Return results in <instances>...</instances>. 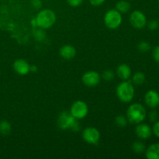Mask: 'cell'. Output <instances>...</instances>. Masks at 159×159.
<instances>
[{"label":"cell","mask_w":159,"mask_h":159,"mask_svg":"<svg viewBox=\"0 0 159 159\" xmlns=\"http://www.w3.org/2000/svg\"><path fill=\"white\" fill-rule=\"evenodd\" d=\"M57 20L56 14L52 9H44L37 13L35 19L36 25L43 30L49 29L54 25Z\"/></svg>","instance_id":"1"},{"label":"cell","mask_w":159,"mask_h":159,"mask_svg":"<svg viewBox=\"0 0 159 159\" xmlns=\"http://www.w3.org/2000/svg\"><path fill=\"white\" fill-rule=\"evenodd\" d=\"M147 116L145 108L141 103H133L128 107L126 113L128 122L133 124H138L142 123Z\"/></svg>","instance_id":"2"},{"label":"cell","mask_w":159,"mask_h":159,"mask_svg":"<svg viewBox=\"0 0 159 159\" xmlns=\"http://www.w3.org/2000/svg\"><path fill=\"white\" fill-rule=\"evenodd\" d=\"M57 123L61 130H71L75 132L80 130V124L78 122V120L75 118L70 112H61L59 114Z\"/></svg>","instance_id":"3"},{"label":"cell","mask_w":159,"mask_h":159,"mask_svg":"<svg viewBox=\"0 0 159 159\" xmlns=\"http://www.w3.org/2000/svg\"><path fill=\"white\" fill-rule=\"evenodd\" d=\"M116 96L118 99L124 103H128L133 100L134 97V87L130 82L123 81L116 87Z\"/></svg>","instance_id":"4"},{"label":"cell","mask_w":159,"mask_h":159,"mask_svg":"<svg viewBox=\"0 0 159 159\" xmlns=\"http://www.w3.org/2000/svg\"><path fill=\"white\" fill-rule=\"evenodd\" d=\"M123 21L122 15L116 9L107 11L104 16V23L110 30H116L121 25Z\"/></svg>","instance_id":"5"},{"label":"cell","mask_w":159,"mask_h":159,"mask_svg":"<svg viewBox=\"0 0 159 159\" xmlns=\"http://www.w3.org/2000/svg\"><path fill=\"white\" fill-rule=\"evenodd\" d=\"M70 113L77 120L84 119L88 115V105L84 101L77 100L71 105Z\"/></svg>","instance_id":"6"},{"label":"cell","mask_w":159,"mask_h":159,"mask_svg":"<svg viewBox=\"0 0 159 159\" xmlns=\"http://www.w3.org/2000/svg\"><path fill=\"white\" fill-rule=\"evenodd\" d=\"M130 23L135 29L141 30L147 25V18L142 12L139 10H134L130 16Z\"/></svg>","instance_id":"7"},{"label":"cell","mask_w":159,"mask_h":159,"mask_svg":"<svg viewBox=\"0 0 159 159\" xmlns=\"http://www.w3.org/2000/svg\"><path fill=\"white\" fill-rule=\"evenodd\" d=\"M82 138L88 144H96L100 139V133L96 127H88L82 131Z\"/></svg>","instance_id":"8"},{"label":"cell","mask_w":159,"mask_h":159,"mask_svg":"<svg viewBox=\"0 0 159 159\" xmlns=\"http://www.w3.org/2000/svg\"><path fill=\"white\" fill-rule=\"evenodd\" d=\"M101 75L96 71H89L82 75V81L85 86L95 87L99 85Z\"/></svg>","instance_id":"9"},{"label":"cell","mask_w":159,"mask_h":159,"mask_svg":"<svg viewBox=\"0 0 159 159\" xmlns=\"http://www.w3.org/2000/svg\"><path fill=\"white\" fill-rule=\"evenodd\" d=\"M13 69L20 75H26L30 71V65L24 59H17L13 63Z\"/></svg>","instance_id":"10"},{"label":"cell","mask_w":159,"mask_h":159,"mask_svg":"<svg viewBox=\"0 0 159 159\" xmlns=\"http://www.w3.org/2000/svg\"><path fill=\"white\" fill-rule=\"evenodd\" d=\"M144 102L146 105L152 109L159 106V94L155 90H149L144 96Z\"/></svg>","instance_id":"11"},{"label":"cell","mask_w":159,"mask_h":159,"mask_svg":"<svg viewBox=\"0 0 159 159\" xmlns=\"http://www.w3.org/2000/svg\"><path fill=\"white\" fill-rule=\"evenodd\" d=\"M135 134L140 139H148L152 134V129L148 124L140 123L135 128Z\"/></svg>","instance_id":"12"},{"label":"cell","mask_w":159,"mask_h":159,"mask_svg":"<svg viewBox=\"0 0 159 159\" xmlns=\"http://www.w3.org/2000/svg\"><path fill=\"white\" fill-rule=\"evenodd\" d=\"M59 54L63 59L70 61L74 58L76 55V50L74 46L70 44L63 45L59 50Z\"/></svg>","instance_id":"13"},{"label":"cell","mask_w":159,"mask_h":159,"mask_svg":"<svg viewBox=\"0 0 159 159\" xmlns=\"http://www.w3.org/2000/svg\"><path fill=\"white\" fill-rule=\"evenodd\" d=\"M116 75L122 81H127L131 77V68L127 64H121L116 68Z\"/></svg>","instance_id":"14"},{"label":"cell","mask_w":159,"mask_h":159,"mask_svg":"<svg viewBox=\"0 0 159 159\" xmlns=\"http://www.w3.org/2000/svg\"><path fill=\"white\" fill-rule=\"evenodd\" d=\"M145 156L148 159H159V144H152L145 151Z\"/></svg>","instance_id":"15"},{"label":"cell","mask_w":159,"mask_h":159,"mask_svg":"<svg viewBox=\"0 0 159 159\" xmlns=\"http://www.w3.org/2000/svg\"><path fill=\"white\" fill-rule=\"evenodd\" d=\"M115 9L118 11V12L122 13H127L130 11V4L129 2L126 1V0H120L116 2V8Z\"/></svg>","instance_id":"16"},{"label":"cell","mask_w":159,"mask_h":159,"mask_svg":"<svg viewBox=\"0 0 159 159\" xmlns=\"http://www.w3.org/2000/svg\"><path fill=\"white\" fill-rule=\"evenodd\" d=\"M145 82V75L141 71H138L132 76V82L134 85H141Z\"/></svg>","instance_id":"17"},{"label":"cell","mask_w":159,"mask_h":159,"mask_svg":"<svg viewBox=\"0 0 159 159\" xmlns=\"http://www.w3.org/2000/svg\"><path fill=\"white\" fill-rule=\"evenodd\" d=\"M12 130V126L10 123L7 120L0 121V134L4 136L9 135Z\"/></svg>","instance_id":"18"},{"label":"cell","mask_w":159,"mask_h":159,"mask_svg":"<svg viewBox=\"0 0 159 159\" xmlns=\"http://www.w3.org/2000/svg\"><path fill=\"white\" fill-rule=\"evenodd\" d=\"M132 150L136 154H142L145 152V145L141 141H135L132 144Z\"/></svg>","instance_id":"19"},{"label":"cell","mask_w":159,"mask_h":159,"mask_svg":"<svg viewBox=\"0 0 159 159\" xmlns=\"http://www.w3.org/2000/svg\"><path fill=\"white\" fill-rule=\"evenodd\" d=\"M115 124L119 127L124 128L128 124V120H127V116H124V115H118L115 118Z\"/></svg>","instance_id":"20"},{"label":"cell","mask_w":159,"mask_h":159,"mask_svg":"<svg viewBox=\"0 0 159 159\" xmlns=\"http://www.w3.org/2000/svg\"><path fill=\"white\" fill-rule=\"evenodd\" d=\"M114 77H115L114 71H112V70L110 69H107L105 70V71H102V76H101L102 79H103L104 80L106 81H108V82L109 81L113 80Z\"/></svg>","instance_id":"21"},{"label":"cell","mask_w":159,"mask_h":159,"mask_svg":"<svg viewBox=\"0 0 159 159\" xmlns=\"http://www.w3.org/2000/svg\"><path fill=\"white\" fill-rule=\"evenodd\" d=\"M138 49L141 52H147L151 49V44L148 42L143 40L138 44Z\"/></svg>","instance_id":"22"},{"label":"cell","mask_w":159,"mask_h":159,"mask_svg":"<svg viewBox=\"0 0 159 159\" xmlns=\"http://www.w3.org/2000/svg\"><path fill=\"white\" fill-rule=\"evenodd\" d=\"M34 36H35V38L37 39L39 41H41L43 40L45 38V33L43 32V29L40 28L39 30H36V32L34 33Z\"/></svg>","instance_id":"23"},{"label":"cell","mask_w":159,"mask_h":159,"mask_svg":"<svg viewBox=\"0 0 159 159\" xmlns=\"http://www.w3.org/2000/svg\"><path fill=\"white\" fill-rule=\"evenodd\" d=\"M66 1L71 7H79L83 2V0H66Z\"/></svg>","instance_id":"24"},{"label":"cell","mask_w":159,"mask_h":159,"mask_svg":"<svg viewBox=\"0 0 159 159\" xmlns=\"http://www.w3.org/2000/svg\"><path fill=\"white\" fill-rule=\"evenodd\" d=\"M158 26H159L158 21L155 20H151V21L148 23V28L151 30H156L158 28Z\"/></svg>","instance_id":"25"},{"label":"cell","mask_w":159,"mask_h":159,"mask_svg":"<svg viewBox=\"0 0 159 159\" xmlns=\"http://www.w3.org/2000/svg\"><path fill=\"white\" fill-rule=\"evenodd\" d=\"M152 57H153L154 60L159 64V45L154 48L153 51H152Z\"/></svg>","instance_id":"26"},{"label":"cell","mask_w":159,"mask_h":159,"mask_svg":"<svg viewBox=\"0 0 159 159\" xmlns=\"http://www.w3.org/2000/svg\"><path fill=\"white\" fill-rule=\"evenodd\" d=\"M148 118L150 120V121H152V122H156L157 119H158V113H157L156 110H152L149 113Z\"/></svg>","instance_id":"27"},{"label":"cell","mask_w":159,"mask_h":159,"mask_svg":"<svg viewBox=\"0 0 159 159\" xmlns=\"http://www.w3.org/2000/svg\"><path fill=\"white\" fill-rule=\"evenodd\" d=\"M31 5L34 9H39L42 7V1L41 0H30Z\"/></svg>","instance_id":"28"},{"label":"cell","mask_w":159,"mask_h":159,"mask_svg":"<svg viewBox=\"0 0 159 159\" xmlns=\"http://www.w3.org/2000/svg\"><path fill=\"white\" fill-rule=\"evenodd\" d=\"M152 132L156 137L159 138V121H156L152 127Z\"/></svg>","instance_id":"29"},{"label":"cell","mask_w":159,"mask_h":159,"mask_svg":"<svg viewBox=\"0 0 159 159\" xmlns=\"http://www.w3.org/2000/svg\"><path fill=\"white\" fill-rule=\"evenodd\" d=\"M90 2V4L93 6H102L104 2H106V0H89Z\"/></svg>","instance_id":"30"},{"label":"cell","mask_w":159,"mask_h":159,"mask_svg":"<svg viewBox=\"0 0 159 159\" xmlns=\"http://www.w3.org/2000/svg\"><path fill=\"white\" fill-rule=\"evenodd\" d=\"M37 71V67L36 65H30V71L31 72H36Z\"/></svg>","instance_id":"31"},{"label":"cell","mask_w":159,"mask_h":159,"mask_svg":"<svg viewBox=\"0 0 159 159\" xmlns=\"http://www.w3.org/2000/svg\"><path fill=\"white\" fill-rule=\"evenodd\" d=\"M158 3H159V0H158Z\"/></svg>","instance_id":"32"}]
</instances>
